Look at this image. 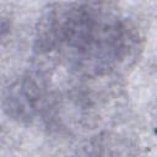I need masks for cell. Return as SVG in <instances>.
I'll use <instances>...</instances> for the list:
<instances>
[{
	"label": "cell",
	"mask_w": 157,
	"mask_h": 157,
	"mask_svg": "<svg viewBox=\"0 0 157 157\" xmlns=\"http://www.w3.org/2000/svg\"><path fill=\"white\" fill-rule=\"evenodd\" d=\"M33 39L37 66L77 83L123 76L142 50L136 23L112 0L55 2L39 17Z\"/></svg>",
	"instance_id": "1"
}]
</instances>
